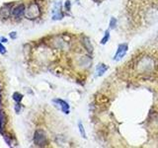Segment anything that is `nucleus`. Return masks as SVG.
<instances>
[{
  "label": "nucleus",
  "instance_id": "7",
  "mask_svg": "<svg viewBox=\"0 0 158 148\" xmlns=\"http://www.w3.org/2000/svg\"><path fill=\"white\" fill-rule=\"evenodd\" d=\"M109 39H110V31H106V32H105L104 37H103V39L101 40V44H107L108 41H109Z\"/></svg>",
  "mask_w": 158,
  "mask_h": 148
},
{
  "label": "nucleus",
  "instance_id": "14",
  "mask_svg": "<svg viewBox=\"0 0 158 148\" xmlns=\"http://www.w3.org/2000/svg\"><path fill=\"white\" fill-rule=\"evenodd\" d=\"M1 41H2V42H7V40L5 39V38H1Z\"/></svg>",
  "mask_w": 158,
  "mask_h": 148
},
{
  "label": "nucleus",
  "instance_id": "2",
  "mask_svg": "<svg viewBox=\"0 0 158 148\" xmlns=\"http://www.w3.org/2000/svg\"><path fill=\"white\" fill-rule=\"evenodd\" d=\"M127 49H129V44H121L119 47H118V49H117V52L114 56V60L115 61H119L121 60L123 57L126 56Z\"/></svg>",
  "mask_w": 158,
  "mask_h": 148
},
{
  "label": "nucleus",
  "instance_id": "10",
  "mask_svg": "<svg viewBox=\"0 0 158 148\" xmlns=\"http://www.w3.org/2000/svg\"><path fill=\"white\" fill-rule=\"evenodd\" d=\"M22 98H23V96H22L21 94H19V93H15V94L13 95V99L17 103H20V101L22 100Z\"/></svg>",
  "mask_w": 158,
  "mask_h": 148
},
{
  "label": "nucleus",
  "instance_id": "11",
  "mask_svg": "<svg viewBox=\"0 0 158 148\" xmlns=\"http://www.w3.org/2000/svg\"><path fill=\"white\" fill-rule=\"evenodd\" d=\"M0 54H6V49H5V47H3L2 44H0Z\"/></svg>",
  "mask_w": 158,
  "mask_h": 148
},
{
  "label": "nucleus",
  "instance_id": "1",
  "mask_svg": "<svg viewBox=\"0 0 158 148\" xmlns=\"http://www.w3.org/2000/svg\"><path fill=\"white\" fill-rule=\"evenodd\" d=\"M34 142L38 146H44L47 143V136L42 130H37L34 135Z\"/></svg>",
  "mask_w": 158,
  "mask_h": 148
},
{
  "label": "nucleus",
  "instance_id": "9",
  "mask_svg": "<svg viewBox=\"0 0 158 148\" xmlns=\"http://www.w3.org/2000/svg\"><path fill=\"white\" fill-rule=\"evenodd\" d=\"M117 26V20L116 18H112L110 20V30H114Z\"/></svg>",
  "mask_w": 158,
  "mask_h": 148
},
{
  "label": "nucleus",
  "instance_id": "6",
  "mask_svg": "<svg viewBox=\"0 0 158 148\" xmlns=\"http://www.w3.org/2000/svg\"><path fill=\"white\" fill-rule=\"evenodd\" d=\"M4 124H5V116L3 112H0V132H2V130H3Z\"/></svg>",
  "mask_w": 158,
  "mask_h": 148
},
{
  "label": "nucleus",
  "instance_id": "3",
  "mask_svg": "<svg viewBox=\"0 0 158 148\" xmlns=\"http://www.w3.org/2000/svg\"><path fill=\"white\" fill-rule=\"evenodd\" d=\"M52 102H54V104H56V106H58L59 109H61L64 114L66 115L69 114V105L67 102H65L61 99H54Z\"/></svg>",
  "mask_w": 158,
  "mask_h": 148
},
{
  "label": "nucleus",
  "instance_id": "8",
  "mask_svg": "<svg viewBox=\"0 0 158 148\" xmlns=\"http://www.w3.org/2000/svg\"><path fill=\"white\" fill-rule=\"evenodd\" d=\"M78 129H79V132L81 134V136L83 138H86V132H85V129H84V126L81 122H78Z\"/></svg>",
  "mask_w": 158,
  "mask_h": 148
},
{
  "label": "nucleus",
  "instance_id": "12",
  "mask_svg": "<svg viewBox=\"0 0 158 148\" xmlns=\"http://www.w3.org/2000/svg\"><path fill=\"white\" fill-rule=\"evenodd\" d=\"M65 7H66L67 11H69V10H70V1H69V0H67V1H66V3H65Z\"/></svg>",
  "mask_w": 158,
  "mask_h": 148
},
{
  "label": "nucleus",
  "instance_id": "4",
  "mask_svg": "<svg viewBox=\"0 0 158 148\" xmlns=\"http://www.w3.org/2000/svg\"><path fill=\"white\" fill-rule=\"evenodd\" d=\"M25 13V5L24 4H20L18 6H16L15 8L12 10V15L16 18L23 16Z\"/></svg>",
  "mask_w": 158,
  "mask_h": 148
},
{
  "label": "nucleus",
  "instance_id": "5",
  "mask_svg": "<svg viewBox=\"0 0 158 148\" xmlns=\"http://www.w3.org/2000/svg\"><path fill=\"white\" fill-rule=\"evenodd\" d=\"M107 69H108V67L106 66V64H103V63L98 64L96 67L97 76H102V75L107 71Z\"/></svg>",
  "mask_w": 158,
  "mask_h": 148
},
{
  "label": "nucleus",
  "instance_id": "13",
  "mask_svg": "<svg viewBox=\"0 0 158 148\" xmlns=\"http://www.w3.org/2000/svg\"><path fill=\"white\" fill-rule=\"evenodd\" d=\"M10 37H11L12 39H15V38L17 37V33H15V32H12V33H10Z\"/></svg>",
  "mask_w": 158,
  "mask_h": 148
}]
</instances>
